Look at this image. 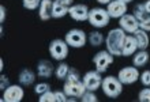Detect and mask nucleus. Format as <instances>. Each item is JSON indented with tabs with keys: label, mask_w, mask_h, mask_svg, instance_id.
Wrapping results in <instances>:
<instances>
[{
	"label": "nucleus",
	"mask_w": 150,
	"mask_h": 102,
	"mask_svg": "<svg viewBox=\"0 0 150 102\" xmlns=\"http://www.w3.org/2000/svg\"><path fill=\"white\" fill-rule=\"evenodd\" d=\"M63 90L71 98H81L83 95V93L86 91V87L83 84L82 76H81L78 70H75V68L70 70L67 78L64 80Z\"/></svg>",
	"instance_id": "f257e3e1"
},
{
	"label": "nucleus",
	"mask_w": 150,
	"mask_h": 102,
	"mask_svg": "<svg viewBox=\"0 0 150 102\" xmlns=\"http://www.w3.org/2000/svg\"><path fill=\"white\" fill-rule=\"evenodd\" d=\"M127 33L123 30L122 27H116L109 30V33L105 37V45H107V51L113 55L115 57L122 56V51H123V45L126 41Z\"/></svg>",
	"instance_id": "f03ea898"
},
{
	"label": "nucleus",
	"mask_w": 150,
	"mask_h": 102,
	"mask_svg": "<svg viewBox=\"0 0 150 102\" xmlns=\"http://www.w3.org/2000/svg\"><path fill=\"white\" fill-rule=\"evenodd\" d=\"M123 84L120 80H119L117 76H113V75H108V76H104L103 79V84H101V90H103L104 95H107L108 98H117L120 97V94L123 93Z\"/></svg>",
	"instance_id": "7ed1b4c3"
},
{
	"label": "nucleus",
	"mask_w": 150,
	"mask_h": 102,
	"mask_svg": "<svg viewBox=\"0 0 150 102\" xmlns=\"http://www.w3.org/2000/svg\"><path fill=\"white\" fill-rule=\"evenodd\" d=\"M87 22L96 29H104L109 25V22H111V16H109V14H108L107 8L94 7L89 11Z\"/></svg>",
	"instance_id": "20e7f679"
},
{
	"label": "nucleus",
	"mask_w": 150,
	"mask_h": 102,
	"mask_svg": "<svg viewBox=\"0 0 150 102\" xmlns=\"http://www.w3.org/2000/svg\"><path fill=\"white\" fill-rule=\"evenodd\" d=\"M68 51H70V46L66 42V39L55 38L49 44V55L56 61H64L68 56Z\"/></svg>",
	"instance_id": "39448f33"
},
{
	"label": "nucleus",
	"mask_w": 150,
	"mask_h": 102,
	"mask_svg": "<svg viewBox=\"0 0 150 102\" xmlns=\"http://www.w3.org/2000/svg\"><path fill=\"white\" fill-rule=\"evenodd\" d=\"M64 39H66V42L68 44L70 48L81 49L87 44V34L81 29H71L66 33Z\"/></svg>",
	"instance_id": "423d86ee"
},
{
	"label": "nucleus",
	"mask_w": 150,
	"mask_h": 102,
	"mask_svg": "<svg viewBox=\"0 0 150 102\" xmlns=\"http://www.w3.org/2000/svg\"><path fill=\"white\" fill-rule=\"evenodd\" d=\"M113 61H115V56L111 55L107 49L97 52L94 57H93V64L96 65V70L101 72V74L107 72V70L113 64Z\"/></svg>",
	"instance_id": "0eeeda50"
},
{
	"label": "nucleus",
	"mask_w": 150,
	"mask_h": 102,
	"mask_svg": "<svg viewBox=\"0 0 150 102\" xmlns=\"http://www.w3.org/2000/svg\"><path fill=\"white\" fill-rule=\"evenodd\" d=\"M103 74L98 72L97 70H91L87 71L86 74L82 76L83 84L86 87V90L90 91H97L98 89H101V84H103Z\"/></svg>",
	"instance_id": "6e6552de"
},
{
	"label": "nucleus",
	"mask_w": 150,
	"mask_h": 102,
	"mask_svg": "<svg viewBox=\"0 0 150 102\" xmlns=\"http://www.w3.org/2000/svg\"><path fill=\"white\" fill-rule=\"evenodd\" d=\"M139 75H141L139 68L135 65H131V67H123L117 72V78L124 86H127V84H134L135 82H138Z\"/></svg>",
	"instance_id": "1a4fd4ad"
},
{
	"label": "nucleus",
	"mask_w": 150,
	"mask_h": 102,
	"mask_svg": "<svg viewBox=\"0 0 150 102\" xmlns=\"http://www.w3.org/2000/svg\"><path fill=\"white\" fill-rule=\"evenodd\" d=\"M25 97V91L22 84H10L3 90V102H21Z\"/></svg>",
	"instance_id": "9d476101"
},
{
	"label": "nucleus",
	"mask_w": 150,
	"mask_h": 102,
	"mask_svg": "<svg viewBox=\"0 0 150 102\" xmlns=\"http://www.w3.org/2000/svg\"><path fill=\"white\" fill-rule=\"evenodd\" d=\"M119 27H122L127 34H134L139 29V20L135 18L134 14H124L119 19Z\"/></svg>",
	"instance_id": "9b49d317"
},
{
	"label": "nucleus",
	"mask_w": 150,
	"mask_h": 102,
	"mask_svg": "<svg viewBox=\"0 0 150 102\" xmlns=\"http://www.w3.org/2000/svg\"><path fill=\"white\" fill-rule=\"evenodd\" d=\"M89 7L83 3H76L72 4L70 10H68V15L71 16V19L76 20V22H85L89 18Z\"/></svg>",
	"instance_id": "f8f14e48"
},
{
	"label": "nucleus",
	"mask_w": 150,
	"mask_h": 102,
	"mask_svg": "<svg viewBox=\"0 0 150 102\" xmlns=\"http://www.w3.org/2000/svg\"><path fill=\"white\" fill-rule=\"evenodd\" d=\"M107 11L111 16V19H120L124 14H127L128 11V4L123 3L120 0H113L109 4H107Z\"/></svg>",
	"instance_id": "ddd939ff"
},
{
	"label": "nucleus",
	"mask_w": 150,
	"mask_h": 102,
	"mask_svg": "<svg viewBox=\"0 0 150 102\" xmlns=\"http://www.w3.org/2000/svg\"><path fill=\"white\" fill-rule=\"evenodd\" d=\"M55 75V67L49 60H40L37 64V76L41 79H49Z\"/></svg>",
	"instance_id": "4468645a"
},
{
	"label": "nucleus",
	"mask_w": 150,
	"mask_h": 102,
	"mask_svg": "<svg viewBox=\"0 0 150 102\" xmlns=\"http://www.w3.org/2000/svg\"><path fill=\"white\" fill-rule=\"evenodd\" d=\"M36 78H37V72H34V71L30 70V68H23V70L18 74V82L23 87L33 86L34 82H36Z\"/></svg>",
	"instance_id": "2eb2a0df"
},
{
	"label": "nucleus",
	"mask_w": 150,
	"mask_h": 102,
	"mask_svg": "<svg viewBox=\"0 0 150 102\" xmlns=\"http://www.w3.org/2000/svg\"><path fill=\"white\" fill-rule=\"evenodd\" d=\"M137 51H138V42H137L134 34H127L126 41H124V45H123L122 56L123 57H128V56L134 55Z\"/></svg>",
	"instance_id": "dca6fc26"
},
{
	"label": "nucleus",
	"mask_w": 150,
	"mask_h": 102,
	"mask_svg": "<svg viewBox=\"0 0 150 102\" xmlns=\"http://www.w3.org/2000/svg\"><path fill=\"white\" fill-rule=\"evenodd\" d=\"M52 7H53V1L52 0H42L38 7L40 19L44 20V22L52 19Z\"/></svg>",
	"instance_id": "f3484780"
},
{
	"label": "nucleus",
	"mask_w": 150,
	"mask_h": 102,
	"mask_svg": "<svg viewBox=\"0 0 150 102\" xmlns=\"http://www.w3.org/2000/svg\"><path fill=\"white\" fill-rule=\"evenodd\" d=\"M149 60H150V53L146 51H137L132 55V65H135V67H138V68H142L145 67L147 63H149Z\"/></svg>",
	"instance_id": "a211bd4d"
},
{
	"label": "nucleus",
	"mask_w": 150,
	"mask_h": 102,
	"mask_svg": "<svg viewBox=\"0 0 150 102\" xmlns=\"http://www.w3.org/2000/svg\"><path fill=\"white\" fill-rule=\"evenodd\" d=\"M134 37L138 42V49L139 51H146L150 45V37L149 33L142 30V29H138L137 32L134 33Z\"/></svg>",
	"instance_id": "6ab92c4d"
},
{
	"label": "nucleus",
	"mask_w": 150,
	"mask_h": 102,
	"mask_svg": "<svg viewBox=\"0 0 150 102\" xmlns=\"http://www.w3.org/2000/svg\"><path fill=\"white\" fill-rule=\"evenodd\" d=\"M87 42L90 44L93 48H100L101 45L105 44V37L101 32H98V29L97 30H93V32L89 33L87 35Z\"/></svg>",
	"instance_id": "aec40b11"
},
{
	"label": "nucleus",
	"mask_w": 150,
	"mask_h": 102,
	"mask_svg": "<svg viewBox=\"0 0 150 102\" xmlns=\"http://www.w3.org/2000/svg\"><path fill=\"white\" fill-rule=\"evenodd\" d=\"M68 10L70 7L64 6L62 3H57L53 0V7H52V18L53 19H62L66 15H68Z\"/></svg>",
	"instance_id": "412c9836"
},
{
	"label": "nucleus",
	"mask_w": 150,
	"mask_h": 102,
	"mask_svg": "<svg viewBox=\"0 0 150 102\" xmlns=\"http://www.w3.org/2000/svg\"><path fill=\"white\" fill-rule=\"evenodd\" d=\"M70 70H71V67L68 65L66 61H59V64L55 67V76L57 80H66V78H67L68 72H70Z\"/></svg>",
	"instance_id": "4be33fe9"
},
{
	"label": "nucleus",
	"mask_w": 150,
	"mask_h": 102,
	"mask_svg": "<svg viewBox=\"0 0 150 102\" xmlns=\"http://www.w3.org/2000/svg\"><path fill=\"white\" fill-rule=\"evenodd\" d=\"M135 15V18L141 22V20H143L147 16V12L146 10H145V6H143V3H138L137 6L134 7V12H132Z\"/></svg>",
	"instance_id": "5701e85b"
},
{
	"label": "nucleus",
	"mask_w": 150,
	"mask_h": 102,
	"mask_svg": "<svg viewBox=\"0 0 150 102\" xmlns=\"http://www.w3.org/2000/svg\"><path fill=\"white\" fill-rule=\"evenodd\" d=\"M41 1L42 0H22V6H23L25 10L34 11V10H38Z\"/></svg>",
	"instance_id": "b1692460"
},
{
	"label": "nucleus",
	"mask_w": 150,
	"mask_h": 102,
	"mask_svg": "<svg viewBox=\"0 0 150 102\" xmlns=\"http://www.w3.org/2000/svg\"><path fill=\"white\" fill-rule=\"evenodd\" d=\"M79 99H81L82 102H98V97H97V94H96V91H90V90L85 91L83 95Z\"/></svg>",
	"instance_id": "393cba45"
},
{
	"label": "nucleus",
	"mask_w": 150,
	"mask_h": 102,
	"mask_svg": "<svg viewBox=\"0 0 150 102\" xmlns=\"http://www.w3.org/2000/svg\"><path fill=\"white\" fill-rule=\"evenodd\" d=\"M48 90H51V84L48 82H40L34 86V93H36L37 95L44 94V93H47Z\"/></svg>",
	"instance_id": "a878e982"
},
{
	"label": "nucleus",
	"mask_w": 150,
	"mask_h": 102,
	"mask_svg": "<svg viewBox=\"0 0 150 102\" xmlns=\"http://www.w3.org/2000/svg\"><path fill=\"white\" fill-rule=\"evenodd\" d=\"M38 97H40L38 98L40 102H56L55 91H52V90H48L47 93H44V94L38 95Z\"/></svg>",
	"instance_id": "bb28decb"
},
{
	"label": "nucleus",
	"mask_w": 150,
	"mask_h": 102,
	"mask_svg": "<svg viewBox=\"0 0 150 102\" xmlns=\"http://www.w3.org/2000/svg\"><path fill=\"white\" fill-rule=\"evenodd\" d=\"M138 101L141 102H150V87H143L138 93Z\"/></svg>",
	"instance_id": "cd10ccee"
},
{
	"label": "nucleus",
	"mask_w": 150,
	"mask_h": 102,
	"mask_svg": "<svg viewBox=\"0 0 150 102\" xmlns=\"http://www.w3.org/2000/svg\"><path fill=\"white\" fill-rule=\"evenodd\" d=\"M139 80L145 87H150V70H145L139 75Z\"/></svg>",
	"instance_id": "c85d7f7f"
},
{
	"label": "nucleus",
	"mask_w": 150,
	"mask_h": 102,
	"mask_svg": "<svg viewBox=\"0 0 150 102\" xmlns=\"http://www.w3.org/2000/svg\"><path fill=\"white\" fill-rule=\"evenodd\" d=\"M55 95H56V102H67L70 99L64 90H55Z\"/></svg>",
	"instance_id": "c756f323"
},
{
	"label": "nucleus",
	"mask_w": 150,
	"mask_h": 102,
	"mask_svg": "<svg viewBox=\"0 0 150 102\" xmlns=\"http://www.w3.org/2000/svg\"><path fill=\"white\" fill-rule=\"evenodd\" d=\"M139 29H142V30H145L147 33L150 32V15H147L145 19L139 22Z\"/></svg>",
	"instance_id": "7c9ffc66"
},
{
	"label": "nucleus",
	"mask_w": 150,
	"mask_h": 102,
	"mask_svg": "<svg viewBox=\"0 0 150 102\" xmlns=\"http://www.w3.org/2000/svg\"><path fill=\"white\" fill-rule=\"evenodd\" d=\"M10 86V79L6 75H0V90H6Z\"/></svg>",
	"instance_id": "2f4dec72"
},
{
	"label": "nucleus",
	"mask_w": 150,
	"mask_h": 102,
	"mask_svg": "<svg viewBox=\"0 0 150 102\" xmlns=\"http://www.w3.org/2000/svg\"><path fill=\"white\" fill-rule=\"evenodd\" d=\"M6 16H7V8L4 6H0V23H4Z\"/></svg>",
	"instance_id": "473e14b6"
},
{
	"label": "nucleus",
	"mask_w": 150,
	"mask_h": 102,
	"mask_svg": "<svg viewBox=\"0 0 150 102\" xmlns=\"http://www.w3.org/2000/svg\"><path fill=\"white\" fill-rule=\"evenodd\" d=\"M55 1L64 4V6H67V7H71L72 4H74V0H55Z\"/></svg>",
	"instance_id": "72a5a7b5"
},
{
	"label": "nucleus",
	"mask_w": 150,
	"mask_h": 102,
	"mask_svg": "<svg viewBox=\"0 0 150 102\" xmlns=\"http://www.w3.org/2000/svg\"><path fill=\"white\" fill-rule=\"evenodd\" d=\"M143 6H145V10H146L147 15H150V0H146V1L143 3Z\"/></svg>",
	"instance_id": "f704fd0d"
},
{
	"label": "nucleus",
	"mask_w": 150,
	"mask_h": 102,
	"mask_svg": "<svg viewBox=\"0 0 150 102\" xmlns=\"http://www.w3.org/2000/svg\"><path fill=\"white\" fill-rule=\"evenodd\" d=\"M111 1H113V0H97V3L104 4V6H107V4H109Z\"/></svg>",
	"instance_id": "c9c22d12"
},
{
	"label": "nucleus",
	"mask_w": 150,
	"mask_h": 102,
	"mask_svg": "<svg viewBox=\"0 0 150 102\" xmlns=\"http://www.w3.org/2000/svg\"><path fill=\"white\" fill-rule=\"evenodd\" d=\"M3 68H4V61L3 59H0V71H3Z\"/></svg>",
	"instance_id": "e433bc0d"
},
{
	"label": "nucleus",
	"mask_w": 150,
	"mask_h": 102,
	"mask_svg": "<svg viewBox=\"0 0 150 102\" xmlns=\"http://www.w3.org/2000/svg\"><path fill=\"white\" fill-rule=\"evenodd\" d=\"M120 1H123V3H126V4H130V3H132L134 0H120Z\"/></svg>",
	"instance_id": "4c0bfd02"
}]
</instances>
